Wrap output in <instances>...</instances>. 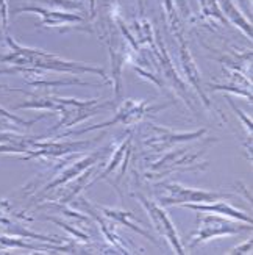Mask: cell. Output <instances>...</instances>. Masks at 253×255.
Masks as SVG:
<instances>
[{
	"label": "cell",
	"instance_id": "obj_8",
	"mask_svg": "<svg viewBox=\"0 0 253 255\" xmlns=\"http://www.w3.org/2000/svg\"><path fill=\"white\" fill-rule=\"evenodd\" d=\"M152 50H153V60H155V66L160 71L158 79L166 80L173 88V91H177V94L183 99L184 104L188 105L192 112H195L194 102H192V99L189 97V93H188V86H186L184 80L177 74V71H175L172 58L169 57L166 46H164V42H163V39L160 36L158 30H155V42L152 44Z\"/></svg>",
	"mask_w": 253,
	"mask_h": 255
},
{
	"label": "cell",
	"instance_id": "obj_20",
	"mask_svg": "<svg viewBox=\"0 0 253 255\" xmlns=\"http://www.w3.org/2000/svg\"><path fill=\"white\" fill-rule=\"evenodd\" d=\"M46 115H42V116H39L38 119H31V121H25V119H22V118H19V116H16V115H13V113H9L8 110H5V108H2L0 107V118H5V119H8V121H11V123H14V124H19V126H25V127H30V126H33V124H36L39 119H42Z\"/></svg>",
	"mask_w": 253,
	"mask_h": 255
},
{
	"label": "cell",
	"instance_id": "obj_10",
	"mask_svg": "<svg viewBox=\"0 0 253 255\" xmlns=\"http://www.w3.org/2000/svg\"><path fill=\"white\" fill-rule=\"evenodd\" d=\"M109 149H111V147H103L102 150H97V152H92L89 155H84V157L75 160V161H72L69 164H63V168H58V172L55 174L53 180L44 186L42 191L38 196L50 194L55 190H58V188L66 186L68 183L77 180L87 169H91V168H94V166H97L98 163H100V160L105 157V152L109 150Z\"/></svg>",
	"mask_w": 253,
	"mask_h": 255
},
{
	"label": "cell",
	"instance_id": "obj_13",
	"mask_svg": "<svg viewBox=\"0 0 253 255\" xmlns=\"http://www.w3.org/2000/svg\"><path fill=\"white\" fill-rule=\"evenodd\" d=\"M178 39V52H180V60H181V68H183V72H184V77L186 80H188V83L194 88V90L199 93L202 102L205 105V108L211 110L213 112V107H211V102L210 99H208L206 93L203 91V85H202V79H200V72L199 69H197V64L192 58L191 55V50L188 47V44H186L184 41V36L183 33H180V35H175Z\"/></svg>",
	"mask_w": 253,
	"mask_h": 255
},
{
	"label": "cell",
	"instance_id": "obj_1",
	"mask_svg": "<svg viewBox=\"0 0 253 255\" xmlns=\"http://www.w3.org/2000/svg\"><path fill=\"white\" fill-rule=\"evenodd\" d=\"M8 46L6 53H0V63H5L13 66L9 69H2L0 74H31L36 75L39 71H55V72H68V74H94L102 77L105 83H111L108 79V75L103 68H97L92 64L79 63V61H71L64 60L61 57L41 49H33V47H24L17 44L9 35L3 39Z\"/></svg>",
	"mask_w": 253,
	"mask_h": 255
},
{
	"label": "cell",
	"instance_id": "obj_3",
	"mask_svg": "<svg viewBox=\"0 0 253 255\" xmlns=\"http://www.w3.org/2000/svg\"><path fill=\"white\" fill-rule=\"evenodd\" d=\"M102 38L106 42V47L111 58V69H113V80L116 97L120 99L122 94V69L125 63L130 60V42L125 36L124 30L119 24V14L111 13L102 22Z\"/></svg>",
	"mask_w": 253,
	"mask_h": 255
},
{
	"label": "cell",
	"instance_id": "obj_6",
	"mask_svg": "<svg viewBox=\"0 0 253 255\" xmlns=\"http://www.w3.org/2000/svg\"><path fill=\"white\" fill-rule=\"evenodd\" d=\"M206 133V128L195 130V131H177L168 127H160L152 123H147L142 130V144L146 147H150L155 152H166L177 144L202 139Z\"/></svg>",
	"mask_w": 253,
	"mask_h": 255
},
{
	"label": "cell",
	"instance_id": "obj_14",
	"mask_svg": "<svg viewBox=\"0 0 253 255\" xmlns=\"http://www.w3.org/2000/svg\"><path fill=\"white\" fill-rule=\"evenodd\" d=\"M20 13H36L42 17L41 27L50 25V27H61V25H71L75 22H83V17L80 14L74 13H63V11H50L47 8L41 6H19L13 11V14H20Z\"/></svg>",
	"mask_w": 253,
	"mask_h": 255
},
{
	"label": "cell",
	"instance_id": "obj_11",
	"mask_svg": "<svg viewBox=\"0 0 253 255\" xmlns=\"http://www.w3.org/2000/svg\"><path fill=\"white\" fill-rule=\"evenodd\" d=\"M113 105H114L113 101L102 102L100 99H91V101H79V99H75V102L72 105H69L61 113L60 123L52 127L49 135L58 131L60 128H68V127L80 124V123H83V121H86L87 118L97 116L98 113H102L103 110H108Z\"/></svg>",
	"mask_w": 253,
	"mask_h": 255
},
{
	"label": "cell",
	"instance_id": "obj_2",
	"mask_svg": "<svg viewBox=\"0 0 253 255\" xmlns=\"http://www.w3.org/2000/svg\"><path fill=\"white\" fill-rule=\"evenodd\" d=\"M210 139L202 149H177L163 155L155 163H150L144 177L147 180H157L168 177L173 172H186V171H205L208 168V161H203V155L210 146Z\"/></svg>",
	"mask_w": 253,
	"mask_h": 255
},
{
	"label": "cell",
	"instance_id": "obj_25",
	"mask_svg": "<svg viewBox=\"0 0 253 255\" xmlns=\"http://www.w3.org/2000/svg\"><path fill=\"white\" fill-rule=\"evenodd\" d=\"M89 2V6H87V13H89V17L94 19L97 16V2L95 0H87Z\"/></svg>",
	"mask_w": 253,
	"mask_h": 255
},
{
	"label": "cell",
	"instance_id": "obj_4",
	"mask_svg": "<svg viewBox=\"0 0 253 255\" xmlns=\"http://www.w3.org/2000/svg\"><path fill=\"white\" fill-rule=\"evenodd\" d=\"M244 232H252V224H238V221L233 223L225 216H219L214 213L205 215L200 212V215H197V230L192 234L188 248L194 249L213 238L239 235Z\"/></svg>",
	"mask_w": 253,
	"mask_h": 255
},
{
	"label": "cell",
	"instance_id": "obj_22",
	"mask_svg": "<svg viewBox=\"0 0 253 255\" xmlns=\"http://www.w3.org/2000/svg\"><path fill=\"white\" fill-rule=\"evenodd\" d=\"M175 6H177V11L181 17H191V9L186 0H175Z\"/></svg>",
	"mask_w": 253,
	"mask_h": 255
},
{
	"label": "cell",
	"instance_id": "obj_21",
	"mask_svg": "<svg viewBox=\"0 0 253 255\" xmlns=\"http://www.w3.org/2000/svg\"><path fill=\"white\" fill-rule=\"evenodd\" d=\"M8 3L6 0H0V39H5L8 35Z\"/></svg>",
	"mask_w": 253,
	"mask_h": 255
},
{
	"label": "cell",
	"instance_id": "obj_18",
	"mask_svg": "<svg viewBox=\"0 0 253 255\" xmlns=\"http://www.w3.org/2000/svg\"><path fill=\"white\" fill-rule=\"evenodd\" d=\"M217 5L227 19H230L236 27H239L241 30H243L247 38H252V24L244 17V14L241 13L232 0H217Z\"/></svg>",
	"mask_w": 253,
	"mask_h": 255
},
{
	"label": "cell",
	"instance_id": "obj_15",
	"mask_svg": "<svg viewBox=\"0 0 253 255\" xmlns=\"http://www.w3.org/2000/svg\"><path fill=\"white\" fill-rule=\"evenodd\" d=\"M181 207L186 208H192L197 210V212H203V213H214L219 216H225V218H232L235 221H239V223H246V224H252V216L241 212V210L232 207L228 202H224V199L216 202H210V204H184Z\"/></svg>",
	"mask_w": 253,
	"mask_h": 255
},
{
	"label": "cell",
	"instance_id": "obj_23",
	"mask_svg": "<svg viewBox=\"0 0 253 255\" xmlns=\"http://www.w3.org/2000/svg\"><path fill=\"white\" fill-rule=\"evenodd\" d=\"M228 254H252V240H247L244 245L236 246L235 249H232V252Z\"/></svg>",
	"mask_w": 253,
	"mask_h": 255
},
{
	"label": "cell",
	"instance_id": "obj_9",
	"mask_svg": "<svg viewBox=\"0 0 253 255\" xmlns=\"http://www.w3.org/2000/svg\"><path fill=\"white\" fill-rule=\"evenodd\" d=\"M46 136H38L33 139L31 146L25 155H22V160H33V158H42V160H55L68 157L71 153L83 152L89 146H92L94 141H41Z\"/></svg>",
	"mask_w": 253,
	"mask_h": 255
},
{
	"label": "cell",
	"instance_id": "obj_12",
	"mask_svg": "<svg viewBox=\"0 0 253 255\" xmlns=\"http://www.w3.org/2000/svg\"><path fill=\"white\" fill-rule=\"evenodd\" d=\"M138 197V201L141 202V205L146 208V212L152 221V224L153 227L157 229V232L168 240V243L172 246V249L177 252V254H184V248L181 245V241H180V237L177 234V230H175V226L173 223L170 221V218L168 216V213L164 212V208L163 205L157 204V202H153L150 201V199H147L144 194H135Z\"/></svg>",
	"mask_w": 253,
	"mask_h": 255
},
{
	"label": "cell",
	"instance_id": "obj_16",
	"mask_svg": "<svg viewBox=\"0 0 253 255\" xmlns=\"http://www.w3.org/2000/svg\"><path fill=\"white\" fill-rule=\"evenodd\" d=\"M0 249H28V251H38V252H68L72 254L77 251L74 245H58V246H42V245H31L20 237H9L0 234Z\"/></svg>",
	"mask_w": 253,
	"mask_h": 255
},
{
	"label": "cell",
	"instance_id": "obj_24",
	"mask_svg": "<svg viewBox=\"0 0 253 255\" xmlns=\"http://www.w3.org/2000/svg\"><path fill=\"white\" fill-rule=\"evenodd\" d=\"M230 104H232V107H233V110H235V112H236V115H239V118L241 119H243L244 121V124H246V127H247V130L250 131V135H252V121H250V118H247L243 112H241V110H238V107L233 104V102H230Z\"/></svg>",
	"mask_w": 253,
	"mask_h": 255
},
{
	"label": "cell",
	"instance_id": "obj_5",
	"mask_svg": "<svg viewBox=\"0 0 253 255\" xmlns=\"http://www.w3.org/2000/svg\"><path fill=\"white\" fill-rule=\"evenodd\" d=\"M168 105H158V107H152L149 105L147 101H135V99H127V101L122 102L117 108V112L114 113V118L105 121L102 124H97V126H89L86 128L82 130H71V131H66L63 133L61 136L58 138H66V136H79L82 133H87V131H92V130H100V128H106V127H116V126H124V127H130V126H136L139 124L142 119L146 116L152 115V113H157L160 110L166 108Z\"/></svg>",
	"mask_w": 253,
	"mask_h": 255
},
{
	"label": "cell",
	"instance_id": "obj_19",
	"mask_svg": "<svg viewBox=\"0 0 253 255\" xmlns=\"http://www.w3.org/2000/svg\"><path fill=\"white\" fill-rule=\"evenodd\" d=\"M200 19H213L217 22H222V24H227V17L224 16L221 8H219L217 0H200Z\"/></svg>",
	"mask_w": 253,
	"mask_h": 255
},
{
	"label": "cell",
	"instance_id": "obj_26",
	"mask_svg": "<svg viewBox=\"0 0 253 255\" xmlns=\"http://www.w3.org/2000/svg\"><path fill=\"white\" fill-rule=\"evenodd\" d=\"M113 2H117V0H113Z\"/></svg>",
	"mask_w": 253,
	"mask_h": 255
},
{
	"label": "cell",
	"instance_id": "obj_17",
	"mask_svg": "<svg viewBox=\"0 0 253 255\" xmlns=\"http://www.w3.org/2000/svg\"><path fill=\"white\" fill-rule=\"evenodd\" d=\"M98 212H100L105 218H108L109 221H113L114 224H120V226H125L128 229H131L133 232H136L138 235L146 237L147 240H150L152 243L157 245V240L153 238L146 229L138 227L136 224V218L131 215L130 212H125V210H116V208H108V207H97Z\"/></svg>",
	"mask_w": 253,
	"mask_h": 255
},
{
	"label": "cell",
	"instance_id": "obj_7",
	"mask_svg": "<svg viewBox=\"0 0 253 255\" xmlns=\"http://www.w3.org/2000/svg\"><path fill=\"white\" fill-rule=\"evenodd\" d=\"M163 190L168 191V196L160 197V205L170 207V205H184V204H210L221 201V199H233L235 194L230 193H217V191H206L197 190V188H188L180 183L173 182H163L160 183Z\"/></svg>",
	"mask_w": 253,
	"mask_h": 255
},
{
	"label": "cell",
	"instance_id": "obj_27",
	"mask_svg": "<svg viewBox=\"0 0 253 255\" xmlns=\"http://www.w3.org/2000/svg\"><path fill=\"white\" fill-rule=\"evenodd\" d=\"M239 2H243V0H239Z\"/></svg>",
	"mask_w": 253,
	"mask_h": 255
}]
</instances>
